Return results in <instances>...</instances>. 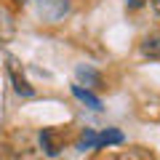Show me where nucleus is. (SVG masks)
<instances>
[{
	"label": "nucleus",
	"mask_w": 160,
	"mask_h": 160,
	"mask_svg": "<svg viewBox=\"0 0 160 160\" xmlns=\"http://www.w3.org/2000/svg\"><path fill=\"white\" fill-rule=\"evenodd\" d=\"M142 51L147 53V56H160V38H147L144 40Z\"/></svg>",
	"instance_id": "8"
},
{
	"label": "nucleus",
	"mask_w": 160,
	"mask_h": 160,
	"mask_svg": "<svg viewBox=\"0 0 160 160\" xmlns=\"http://www.w3.org/2000/svg\"><path fill=\"white\" fill-rule=\"evenodd\" d=\"M13 3H16V6H24V3H27V0H13Z\"/></svg>",
	"instance_id": "14"
},
{
	"label": "nucleus",
	"mask_w": 160,
	"mask_h": 160,
	"mask_svg": "<svg viewBox=\"0 0 160 160\" xmlns=\"http://www.w3.org/2000/svg\"><path fill=\"white\" fill-rule=\"evenodd\" d=\"M13 35H16V22H13V16L6 8H0V40L3 43H11Z\"/></svg>",
	"instance_id": "4"
},
{
	"label": "nucleus",
	"mask_w": 160,
	"mask_h": 160,
	"mask_svg": "<svg viewBox=\"0 0 160 160\" xmlns=\"http://www.w3.org/2000/svg\"><path fill=\"white\" fill-rule=\"evenodd\" d=\"M69 0H38V11L43 19H48V22H59L62 16H67L69 13Z\"/></svg>",
	"instance_id": "1"
},
{
	"label": "nucleus",
	"mask_w": 160,
	"mask_h": 160,
	"mask_svg": "<svg viewBox=\"0 0 160 160\" xmlns=\"http://www.w3.org/2000/svg\"><path fill=\"white\" fill-rule=\"evenodd\" d=\"M72 93H75V96H78V99H80V102H83V104H88V107H91V109H96V112H99V109H102V102H99V99L93 96L91 91H86V88H83V86H72Z\"/></svg>",
	"instance_id": "6"
},
{
	"label": "nucleus",
	"mask_w": 160,
	"mask_h": 160,
	"mask_svg": "<svg viewBox=\"0 0 160 160\" xmlns=\"http://www.w3.org/2000/svg\"><path fill=\"white\" fill-rule=\"evenodd\" d=\"M0 160H19V158H16V155H3Z\"/></svg>",
	"instance_id": "13"
},
{
	"label": "nucleus",
	"mask_w": 160,
	"mask_h": 160,
	"mask_svg": "<svg viewBox=\"0 0 160 160\" xmlns=\"http://www.w3.org/2000/svg\"><path fill=\"white\" fill-rule=\"evenodd\" d=\"M78 78L86 80V86H91V88H102V75L93 67H78Z\"/></svg>",
	"instance_id": "5"
},
{
	"label": "nucleus",
	"mask_w": 160,
	"mask_h": 160,
	"mask_svg": "<svg viewBox=\"0 0 160 160\" xmlns=\"http://www.w3.org/2000/svg\"><path fill=\"white\" fill-rule=\"evenodd\" d=\"M8 72H11V80H13V88H16V93H22V96H32L35 88L27 83V78H24L22 72H19V64L16 59H8Z\"/></svg>",
	"instance_id": "3"
},
{
	"label": "nucleus",
	"mask_w": 160,
	"mask_h": 160,
	"mask_svg": "<svg viewBox=\"0 0 160 160\" xmlns=\"http://www.w3.org/2000/svg\"><path fill=\"white\" fill-rule=\"evenodd\" d=\"M112 160H144V155H142V152H136V149H128V152H120V155H115Z\"/></svg>",
	"instance_id": "10"
},
{
	"label": "nucleus",
	"mask_w": 160,
	"mask_h": 160,
	"mask_svg": "<svg viewBox=\"0 0 160 160\" xmlns=\"http://www.w3.org/2000/svg\"><path fill=\"white\" fill-rule=\"evenodd\" d=\"M126 3H128V8H131V11H136V8H142L147 0H126Z\"/></svg>",
	"instance_id": "11"
},
{
	"label": "nucleus",
	"mask_w": 160,
	"mask_h": 160,
	"mask_svg": "<svg viewBox=\"0 0 160 160\" xmlns=\"http://www.w3.org/2000/svg\"><path fill=\"white\" fill-rule=\"evenodd\" d=\"M152 3V8H155V13H160V0H149Z\"/></svg>",
	"instance_id": "12"
},
{
	"label": "nucleus",
	"mask_w": 160,
	"mask_h": 160,
	"mask_svg": "<svg viewBox=\"0 0 160 160\" xmlns=\"http://www.w3.org/2000/svg\"><path fill=\"white\" fill-rule=\"evenodd\" d=\"M93 147H99V133L86 131L83 136L78 139V149H93Z\"/></svg>",
	"instance_id": "7"
},
{
	"label": "nucleus",
	"mask_w": 160,
	"mask_h": 160,
	"mask_svg": "<svg viewBox=\"0 0 160 160\" xmlns=\"http://www.w3.org/2000/svg\"><path fill=\"white\" fill-rule=\"evenodd\" d=\"M40 147H43V152H46L48 158H56V155L62 152V139H59L56 128H43V131H40Z\"/></svg>",
	"instance_id": "2"
},
{
	"label": "nucleus",
	"mask_w": 160,
	"mask_h": 160,
	"mask_svg": "<svg viewBox=\"0 0 160 160\" xmlns=\"http://www.w3.org/2000/svg\"><path fill=\"white\" fill-rule=\"evenodd\" d=\"M123 142V133L120 131H104L102 136H99V147H102V144H120Z\"/></svg>",
	"instance_id": "9"
}]
</instances>
